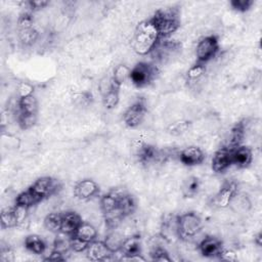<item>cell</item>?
<instances>
[{
	"mask_svg": "<svg viewBox=\"0 0 262 262\" xmlns=\"http://www.w3.org/2000/svg\"><path fill=\"white\" fill-rule=\"evenodd\" d=\"M206 64L195 61L186 72V80L188 83L198 82L206 74Z\"/></svg>",
	"mask_w": 262,
	"mask_h": 262,
	"instance_id": "31",
	"label": "cell"
},
{
	"mask_svg": "<svg viewBox=\"0 0 262 262\" xmlns=\"http://www.w3.org/2000/svg\"><path fill=\"white\" fill-rule=\"evenodd\" d=\"M120 89H121V87L115 85L111 79V86L108 87V89L106 91H104L101 94L102 95V103L106 110H112L118 105L119 100H120Z\"/></svg>",
	"mask_w": 262,
	"mask_h": 262,
	"instance_id": "22",
	"label": "cell"
},
{
	"mask_svg": "<svg viewBox=\"0 0 262 262\" xmlns=\"http://www.w3.org/2000/svg\"><path fill=\"white\" fill-rule=\"evenodd\" d=\"M99 192V186L98 184L89 178L80 180L76 183L74 187V193L77 199L81 201H88Z\"/></svg>",
	"mask_w": 262,
	"mask_h": 262,
	"instance_id": "14",
	"label": "cell"
},
{
	"mask_svg": "<svg viewBox=\"0 0 262 262\" xmlns=\"http://www.w3.org/2000/svg\"><path fill=\"white\" fill-rule=\"evenodd\" d=\"M159 74L160 71L156 63L139 61L130 71V81L135 87L144 88L149 86Z\"/></svg>",
	"mask_w": 262,
	"mask_h": 262,
	"instance_id": "3",
	"label": "cell"
},
{
	"mask_svg": "<svg viewBox=\"0 0 262 262\" xmlns=\"http://www.w3.org/2000/svg\"><path fill=\"white\" fill-rule=\"evenodd\" d=\"M16 122L21 130L31 129L37 123V114L16 113Z\"/></svg>",
	"mask_w": 262,
	"mask_h": 262,
	"instance_id": "34",
	"label": "cell"
},
{
	"mask_svg": "<svg viewBox=\"0 0 262 262\" xmlns=\"http://www.w3.org/2000/svg\"><path fill=\"white\" fill-rule=\"evenodd\" d=\"M181 49L180 42L170 40L169 38H160L154 49L150 51L154 63H164L174 55H176Z\"/></svg>",
	"mask_w": 262,
	"mask_h": 262,
	"instance_id": "5",
	"label": "cell"
},
{
	"mask_svg": "<svg viewBox=\"0 0 262 262\" xmlns=\"http://www.w3.org/2000/svg\"><path fill=\"white\" fill-rule=\"evenodd\" d=\"M33 24H34V17H33L32 11H24L19 14V16L17 18L18 30L32 28Z\"/></svg>",
	"mask_w": 262,
	"mask_h": 262,
	"instance_id": "38",
	"label": "cell"
},
{
	"mask_svg": "<svg viewBox=\"0 0 262 262\" xmlns=\"http://www.w3.org/2000/svg\"><path fill=\"white\" fill-rule=\"evenodd\" d=\"M89 243L82 241L81 238L72 235L71 236V250H73L74 252L77 253H81V252H85L87 247H88Z\"/></svg>",
	"mask_w": 262,
	"mask_h": 262,
	"instance_id": "39",
	"label": "cell"
},
{
	"mask_svg": "<svg viewBox=\"0 0 262 262\" xmlns=\"http://www.w3.org/2000/svg\"><path fill=\"white\" fill-rule=\"evenodd\" d=\"M123 237L120 236V234L116 233V232H111L110 234L106 235L105 239H104V243L106 244V246L108 247V249L111 250V252L113 254L117 253V252H120L121 250V246H122V243H123Z\"/></svg>",
	"mask_w": 262,
	"mask_h": 262,
	"instance_id": "35",
	"label": "cell"
},
{
	"mask_svg": "<svg viewBox=\"0 0 262 262\" xmlns=\"http://www.w3.org/2000/svg\"><path fill=\"white\" fill-rule=\"evenodd\" d=\"M120 191V189H113L100 198L99 205L103 215L112 213L117 210V202Z\"/></svg>",
	"mask_w": 262,
	"mask_h": 262,
	"instance_id": "21",
	"label": "cell"
},
{
	"mask_svg": "<svg viewBox=\"0 0 262 262\" xmlns=\"http://www.w3.org/2000/svg\"><path fill=\"white\" fill-rule=\"evenodd\" d=\"M222 261H227V262H234L237 260V254L233 250H228V249H222L220 252L219 256L217 257Z\"/></svg>",
	"mask_w": 262,
	"mask_h": 262,
	"instance_id": "41",
	"label": "cell"
},
{
	"mask_svg": "<svg viewBox=\"0 0 262 262\" xmlns=\"http://www.w3.org/2000/svg\"><path fill=\"white\" fill-rule=\"evenodd\" d=\"M0 224L2 229H7V228H12L18 225V221L15 215L14 207H9V208H4L1 211L0 215Z\"/></svg>",
	"mask_w": 262,
	"mask_h": 262,
	"instance_id": "28",
	"label": "cell"
},
{
	"mask_svg": "<svg viewBox=\"0 0 262 262\" xmlns=\"http://www.w3.org/2000/svg\"><path fill=\"white\" fill-rule=\"evenodd\" d=\"M160 38H169L180 27V11L177 7H166L156 10L151 16Z\"/></svg>",
	"mask_w": 262,
	"mask_h": 262,
	"instance_id": "2",
	"label": "cell"
},
{
	"mask_svg": "<svg viewBox=\"0 0 262 262\" xmlns=\"http://www.w3.org/2000/svg\"><path fill=\"white\" fill-rule=\"evenodd\" d=\"M230 166H232L231 165L230 148L223 146V147L219 148L218 150H216L212 158V162H211L212 170L217 174H222Z\"/></svg>",
	"mask_w": 262,
	"mask_h": 262,
	"instance_id": "15",
	"label": "cell"
},
{
	"mask_svg": "<svg viewBox=\"0 0 262 262\" xmlns=\"http://www.w3.org/2000/svg\"><path fill=\"white\" fill-rule=\"evenodd\" d=\"M61 220H62V213H49L44 218V226L45 228L53 233L60 232L61 228Z\"/></svg>",
	"mask_w": 262,
	"mask_h": 262,
	"instance_id": "30",
	"label": "cell"
},
{
	"mask_svg": "<svg viewBox=\"0 0 262 262\" xmlns=\"http://www.w3.org/2000/svg\"><path fill=\"white\" fill-rule=\"evenodd\" d=\"M38 36V31L34 27L18 30V39L26 46L33 45L37 41Z\"/></svg>",
	"mask_w": 262,
	"mask_h": 262,
	"instance_id": "33",
	"label": "cell"
},
{
	"mask_svg": "<svg viewBox=\"0 0 262 262\" xmlns=\"http://www.w3.org/2000/svg\"><path fill=\"white\" fill-rule=\"evenodd\" d=\"M74 236H77V237L81 238L82 241L90 243V242L96 239L97 230L92 224L87 223V222H82V224L78 227L77 231L74 233Z\"/></svg>",
	"mask_w": 262,
	"mask_h": 262,
	"instance_id": "27",
	"label": "cell"
},
{
	"mask_svg": "<svg viewBox=\"0 0 262 262\" xmlns=\"http://www.w3.org/2000/svg\"><path fill=\"white\" fill-rule=\"evenodd\" d=\"M86 256L90 261H106L111 259L113 253L104 241H92L86 249Z\"/></svg>",
	"mask_w": 262,
	"mask_h": 262,
	"instance_id": "10",
	"label": "cell"
},
{
	"mask_svg": "<svg viewBox=\"0 0 262 262\" xmlns=\"http://www.w3.org/2000/svg\"><path fill=\"white\" fill-rule=\"evenodd\" d=\"M82 222H83L82 218L77 212H74V211L64 212L62 213L60 232L72 236L77 231L78 227L82 224Z\"/></svg>",
	"mask_w": 262,
	"mask_h": 262,
	"instance_id": "16",
	"label": "cell"
},
{
	"mask_svg": "<svg viewBox=\"0 0 262 262\" xmlns=\"http://www.w3.org/2000/svg\"><path fill=\"white\" fill-rule=\"evenodd\" d=\"M219 39L216 35H209L203 37L198 42L195 48V61L207 64L217 55V53L219 52Z\"/></svg>",
	"mask_w": 262,
	"mask_h": 262,
	"instance_id": "6",
	"label": "cell"
},
{
	"mask_svg": "<svg viewBox=\"0 0 262 262\" xmlns=\"http://www.w3.org/2000/svg\"><path fill=\"white\" fill-rule=\"evenodd\" d=\"M200 254L205 258H217L223 249L222 242L213 236L208 235L204 237L198 246Z\"/></svg>",
	"mask_w": 262,
	"mask_h": 262,
	"instance_id": "11",
	"label": "cell"
},
{
	"mask_svg": "<svg viewBox=\"0 0 262 262\" xmlns=\"http://www.w3.org/2000/svg\"><path fill=\"white\" fill-rule=\"evenodd\" d=\"M191 126V122L187 120H178L171 123L167 127V132L173 136H179L186 133Z\"/></svg>",
	"mask_w": 262,
	"mask_h": 262,
	"instance_id": "32",
	"label": "cell"
},
{
	"mask_svg": "<svg viewBox=\"0 0 262 262\" xmlns=\"http://www.w3.org/2000/svg\"><path fill=\"white\" fill-rule=\"evenodd\" d=\"M160 39L158 29L151 16L140 21L133 35L132 47L139 55L149 54Z\"/></svg>",
	"mask_w": 262,
	"mask_h": 262,
	"instance_id": "1",
	"label": "cell"
},
{
	"mask_svg": "<svg viewBox=\"0 0 262 262\" xmlns=\"http://www.w3.org/2000/svg\"><path fill=\"white\" fill-rule=\"evenodd\" d=\"M150 259L152 261H158V262H170L172 259L169 256L168 251L163 248V247H154L150 252H149Z\"/></svg>",
	"mask_w": 262,
	"mask_h": 262,
	"instance_id": "36",
	"label": "cell"
},
{
	"mask_svg": "<svg viewBox=\"0 0 262 262\" xmlns=\"http://www.w3.org/2000/svg\"><path fill=\"white\" fill-rule=\"evenodd\" d=\"M201 190V180L196 176L186 177L181 184V192L184 198H193Z\"/></svg>",
	"mask_w": 262,
	"mask_h": 262,
	"instance_id": "23",
	"label": "cell"
},
{
	"mask_svg": "<svg viewBox=\"0 0 262 262\" xmlns=\"http://www.w3.org/2000/svg\"><path fill=\"white\" fill-rule=\"evenodd\" d=\"M13 255L10 249L6 248V249H2L1 250V254H0V260L3 262H8V261H12L13 260Z\"/></svg>",
	"mask_w": 262,
	"mask_h": 262,
	"instance_id": "45",
	"label": "cell"
},
{
	"mask_svg": "<svg viewBox=\"0 0 262 262\" xmlns=\"http://www.w3.org/2000/svg\"><path fill=\"white\" fill-rule=\"evenodd\" d=\"M245 135H246V120H241L231 127L229 131L226 147L231 149L238 145H242L245 139Z\"/></svg>",
	"mask_w": 262,
	"mask_h": 262,
	"instance_id": "18",
	"label": "cell"
},
{
	"mask_svg": "<svg viewBox=\"0 0 262 262\" xmlns=\"http://www.w3.org/2000/svg\"><path fill=\"white\" fill-rule=\"evenodd\" d=\"M136 210L135 199L128 192L121 190L117 202V211L123 218L132 215Z\"/></svg>",
	"mask_w": 262,
	"mask_h": 262,
	"instance_id": "17",
	"label": "cell"
},
{
	"mask_svg": "<svg viewBox=\"0 0 262 262\" xmlns=\"http://www.w3.org/2000/svg\"><path fill=\"white\" fill-rule=\"evenodd\" d=\"M30 208L24 207V206H19V205H14V211H15V215L18 221V225L20 223H23L25 221V219L28 216V211Z\"/></svg>",
	"mask_w": 262,
	"mask_h": 262,
	"instance_id": "43",
	"label": "cell"
},
{
	"mask_svg": "<svg viewBox=\"0 0 262 262\" xmlns=\"http://www.w3.org/2000/svg\"><path fill=\"white\" fill-rule=\"evenodd\" d=\"M41 201V199L29 187L28 189L21 191L20 193L17 194V196L15 198V205H19V206H24L27 208H31L37 204H39Z\"/></svg>",
	"mask_w": 262,
	"mask_h": 262,
	"instance_id": "25",
	"label": "cell"
},
{
	"mask_svg": "<svg viewBox=\"0 0 262 262\" xmlns=\"http://www.w3.org/2000/svg\"><path fill=\"white\" fill-rule=\"evenodd\" d=\"M178 238L188 239L196 235L203 226L202 218L193 211L176 216Z\"/></svg>",
	"mask_w": 262,
	"mask_h": 262,
	"instance_id": "4",
	"label": "cell"
},
{
	"mask_svg": "<svg viewBox=\"0 0 262 262\" xmlns=\"http://www.w3.org/2000/svg\"><path fill=\"white\" fill-rule=\"evenodd\" d=\"M137 160L142 165H148L155 162L159 157L158 148L149 143H142L136 152Z\"/></svg>",
	"mask_w": 262,
	"mask_h": 262,
	"instance_id": "20",
	"label": "cell"
},
{
	"mask_svg": "<svg viewBox=\"0 0 262 262\" xmlns=\"http://www.w3.org/2000/svg\"><path fill=\"white\" fill-rule=\"evenodd\" d=\"M66 259H67L66 254L52 250L51 253L48 255V257L44 258V261H64Z\"/></svg>",
	"mask_w": 262,
	"mask_h": 262,
	"instance_id": "44",
	"label": "cell"
},
{
	"mask_svg": "<svg viewBox=\"0 0 262 262\" xmlns=\"http://www.w3.org/2000/svg\"><path fill=\"white\" fill-rule=\"evenodd\" d=\"M26 4L28 5V8L30 9V11H37V10H40V9L46 7L49 4V1H46V0H30V1L26 2Z\"/></svg>",
	"mask_w": 262,
	"mask_h": 262,
	"instance_id": "42",
	"label": "cell"
},
{
	"mask_svg": "<svg viewBox=\"0 0 262 262\" xmlns=\"http://www.w3.org/2000/svg\"><path fill=\"white\" fill-rule=\"evenodd\" d=\"M25 247L35 255H42L46 250V244L43 238L37 234H29L25 238Z\"/></svg>",
	"mask_w": 262,
	"mask_h": 262,
	"instance_id": "24",
	"label": "cell"
},
{
	"mask_svg": "<svg viewBox=\"0 0 262 262\" xmlns=\"http://www.w3.org/2000/svg\"><path fill=\"white\" fill-rule=\"evenodd\" d=\"M33 92H34V87L31 84L23 82L18 85V88H17L18 98H24V97L33 95Z\"/></svg>",
	"mask_w": 262,
	"mask_h": 262,
	"instance_id": "40",
	"label": "cell"
},
{
	"mask_svg": "<svg viewBox=\"0 0 262 262\" xmlns=\"http://www.w3.org/2000/svg\"><path fill=\"white\" fill-rule=\"evenodd\" d=\"M142 251V241L139 235H132L123 239L120 252L123 257L140 255Z\"/></svg>",
	"mask_w": 262,
	"mask_h": 262,
	"instance_id": "19",
	"label": "cell"
},
{
	"mask_svg": "<svg viewBox=\"0 0 262 262\" xmlns=\"http://www.w3.org/2000/svg\"><path fill=\"white\" fill-rule=\"evenodd\" d=\"M205 152L195 145H190L183 148L179 154V161L187 167H194L201 165L205 161Z\"/></svg>",
	"mask_w": 262,
	"mask_h": 262,
	"instance_id": "12",
	"label": "cell"
},
{
	"mask_svg": "<svg viewBox=\"0 0 262 262\" xmlns=\"http://www.w3.org/2000/svg\"><path fill=\"white\" fill-rule=\"evenodd\" d=\"M60 187V182L50 176L40 177L30 186V188L41 199V201L55 194Z\"/></svg>",
	"mask_w": 262,
	"mask_h": 262,
	"instance_id": "8",
	"label": "cell"
},
{
	"mask_svg": "<svg viewBox=\"0 0 262 262\" xmlns=\"http://www.w3.org/2000/svg\"><path fill=\"white\" fill-rule=\"evenodd\" d=\"M231 165L238 169H246L250 167L253 162V152L249 146L238 145L230 149Z\"/></svg>",
	"mask_w": 262,
	"mask_h": 262,
	"instance_id": "13",
	"label": "cell"
},
{
	"mask_svg": "<svg viewBox=\"0 0 262 262\" xmlns=\"http://www.w3.org/2000/svg\"><path fill=\"white\" fill-rule=\"evenodd\" d=\"M147 114L145 100L139 98L134 101L123 114V122L128 128H137L142 124Z\"/></svg>",
	"mask_w": 262,
	"mask_h": 262,
	"instance_id": "7",
	"label": "cell"
},
{
	"mask_svg": "<svg viewBox=\"0 0 262 262\" xmlns=\"http://www.w3.org/2000/svg\"><path fill=\"white\" fill-rule=\"evenodd\" d=\"M254 243H255L258 247H261V245H262V233H261V231H259V232L254 236Z\"/></svg>",
	"mask_w": 262,
	"mask_h": 262,
	"instance_id": "46",
	"label": "cell"
},
{
	"mask_svg": "<svg viewBox=\"0 0 262 262\" xmlns=\"http://www.w3.org/2000/svg\"><path fill=\"white\" fill-rule=\"evenodd\" d=\"M229 4L237 12H247L254 5V0H231Z\"/></svg>",
	"mask_w": 262,
	"mask_h": 262,
	"instance_id": "37",
	"label": "cell"
},
{
	"mask_svg": "<svg viewBox=\"0 0 262 262\" xmlns=\"http://www.w3.org/2000/svg\"><path fill=\"white\" fill-rule=\"evenodd\" d=\"M130 71L131 69H129L126 64H118L113 72V75L111 77L112 82L121 87L125 82H127L128 80H130Z\"/></svg>",
	"mask_w": 262,
	"mask_h": 262,
	"instance_id": "29",
	"label": "cell"
},
{
	"mask_svg": "<svg viewBox=\"0 0 262 262\" xmlns=\"http://www.w3.org/2000/svg\"><path fill=\"white\" fill-rule=\"evenodd\" d=\"M237 194V183L233 180L225 181L213 199V204L217 208H227Z\"/></svg>",
	"mask_w": 262,
	"mask_h": 262,
	"instance_id": "9",
	"label": "cell"
},
{
	"mask_svg": "<svg viewBox=\"0 0 262 262\" xmlns=\"http://www.w3.org/2000/svg\"><path fill=\"white\" fill-rule=\"evenodd\" d=\"M15 113L38 114V101L34 95L17 98V110Z\"/></svg>",
	"mask_w": 262,
	"mask_h": 262,
	"instance_id": "26",
	"label": "cell"
}]
</instances>
